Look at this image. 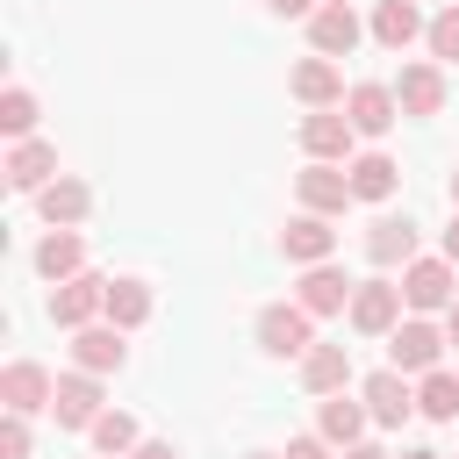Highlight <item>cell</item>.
<instances>
[{"label": "cell", "mask_w": 459, "mask_h": 459, "mask_svg": "<svg viewBox=\"0 0 459 459\" xmlns=\"http://www.w3.org/2000/svg\"><path fill=\"white\" fill-rule=\"evenodd\" d=\"M445 344H452V337H445L430 316H402V323L387 330V366H402L409 380H423V373H437Z\"/></svg>", "instance_id": "obj_1"}, {"label": "cell", "mask_w": 459, "mask_h": 459, "mask_svg": "<svg viewBox=\"0 0 459 459\" xmlns=\"http://www.w3.org/2000/svg\"><path fill=\"white\" fill-rule=\"evenodd\" d=\"M251 330H258V351H273V359H301L316 344V316L301 301H265Z\"/></svg>", "instance_id": "obj_2"}, {"label": "cell", "mask_w": 459, "mask_h": 459, "mask_svg": "<svg viewBox=\"0 0 459 459\" xmlns=\"http://www.w3.org/2000/svg\"><path fill=\"white\" fill-rule=\"evenodd\" d=\"M108 316V280L100 273H79V280H57L50 287V323L57 330H86Z\"/></svg>", "instance_id": "obj_3"}, {"label": "cell", "mask_w": 459, "mask_h": 459, "mask_svg": "<svg viewBox=\"0 0 459 459\" xmlns=\"http://www.w3.org/2000/svg\"><path fill=\"white\" fill-rule=\"evenodd\" d=\"M402 301L416 308V316H437V308H452L459 294H452V258L437 251V258H409L402 265Z\"/></svg>", "instance_id": "obj_4"}, {"label": "cell", "mask_w": 459, "mask_h": 459, "mask_svg": "<svg viewBox=\"0 0 459 459\" xmlns=\"http://www.w3.org/2000/svg\"><path fill=\"white\" fill-rule=\"evenodd\" d=\"M402 308H409V301H402V287H394V280H359L344 316H351V330H359V337H387V330L402 323Z\"/></svg>", "instance_id": "obj_5"}, {"label": "cell", "mask_w": 459, "mask_h": 459, "mask_svg": "<svg viewBox=\"0 0 459 459\" xmlns=\"http://www.w3.org/2000/svg\"><path fill=\"white\" fill-rule=\"evenodd\" d=\"M359 36H366V22L351 14V0H323V7L308 14V50H316V57H351Z\"/></svg>", "instance_id": "obj_6"}, {"label": "cell", "mask_w": 459, "mask_h": 459, "mask_svg": "<svg viewBox=\"0 0 459 459\" xmlns=\"http://www.w3.org/2000/svg\"><path fill=\"white\" fill-rule=\"evenodd\" d=\"M366 409H373V423L380 430H402L409 416H416V387H409V373L402 366H380V373H366Z\"/></svg>", "instance_id": "obj_7"}, {"label": "cell", "mask_w": 459, "mask_h": 459, "mask_svg": "<svg viewBox=\"0 0 459 459\" xmlns=\"http://www.w3.org/2000/svg\"><path fill=\"white\" fill-rule=\"evenodd\" d=\"M50 416H57V430H93V423H100V373H86V366L57 373V402H50Z\"/></svg>", "instance_id": "obj_8"}, {"label": "cell", "mask_w": 459, "mask_h": 459, "mask_svg": "<svg viewBox=\"0 0 459 459\" xmlns=\"http://www.w3.org/2000/svg\"><path fill=\"white\" fill-rule=\"evenodd\" d=\"M351 115L344 108H308L301 115V151L308 158H330V165H351Z\"/></svg>", "instance_id": "obj_9"}, {"label": "cell", "mask_w": 459, "mask_h": 459, "mask_svg": "<svg viewBox=\"0 0 459 459\" xmlns=\"http://www.w3.org/2000/svg\"><path fill=\"white\" fill-rule=\"evenodd\" d=\"M294 194H301V208H316V215H344V208H351V172L330 165V158H308V172H294Z\"/></svg>", "instance_id": "obj_10"}, {"label": "cell", "mask_w": 459, "mask_h": 459, "mask_svg": "<svg viewBox=\"0 0 459 459\" xmlns=\"http://www.w3.org/2000/svg\"><path fill=\"white\" fill-rule=\"evenodd\" d=\"M287 93L301 100V108H344V72H337V57H301L294 72H287Z\"/></svg>", "instance_id": "obj_11"}, {"label": "cell", "mask_w": 459, "mask_h": 459, "mask_svg": "<svg viewBox=\"0 0 459 459\" xmlns=\"http://www.w3.org/2000/svg\"><path fill=\"white\" fill-rule=\"evenodd\" d=\"M344 115H351V129H359V136H387V129L402 122V100H394V86L359 79V86L344 93Z\"/></svg>", "instance_id": "obj_12"}, {"label": "cell", "mask_w": 459, "mask_h": 459, "mask_svg": "<svg viewBox=\"0 0 459 459\" xmlns=\"http://www.w3.org/2000/svg\"><path fill=\"white\" fill-rule=\"evenodd\" d=\"M0 402H7L14 416H36V409H50V402H57V380H50V366H36V359H14V366L0 373Z\"/></svg>", "instance_id": "obj_13"}, {"label": "cell", "mask_w": 459, "mask_h": 459, "mask_svg": "<svg viewBox=\"0 0 459 459\" xmlns=\"http://www.w3.org/2000/svg\"><path fill=\"white\" fill-rule=\"evenodd\" d=\"M36 215H43L50 230H79V222L93 215V186H86V179H72V172H57V179L36 194Z\"/></svg>", "instance_id": "obj_14"}, {"label": "cell", "mask_w": 459, "mask_h": 459, "mask_svg": "<svg viewBox=\"0 0 459 459\" xmlns=\"http://www.w3.org/2000/svg\"><path fill=\"white\" fill-rule=\"evenodd\" d=\"M280 251H287V265H323V258L337 251V230H330V215L301 208V215L280 230Z\"/></svg>", "instance_id": "obj_15"}, {"label": "cell", "mask_w": 459, "mask_h": 459, "mask_svg": "<svg viewBox=\"0 0 459 459\" xmlns=\"http://www.w3.org/2000/svg\"><path fill=\"white\" fill-rule=\"evenodd\" d=\"M122 337H129V330H115L108 316L86 323V330H72V366H86V373H122V359H129Z\"/></svg>", "instance_id": "obj_16"}, {"label": "cell", "mask_w": 459, "mask_h": 459, "mask_svg": "<svg viewBox=\"0 0 459 459\" xmlns=\"http://www.w3.org/2000/svg\"><path fill=\"white\" fill-rule=\"evenodd\" d=\"M294 301L308 308V316H344L351 308V280L323 258V265H301V287H294Z\"/></svg>", "instance_id": "obj_17"}, {"label": "cell", "mask_w": 459, "mask_h": 459, "mask_svg": "<svg viewBox=\"0 0 459 459\" xmlns=\"http://www.w3.org/2000/svg\"><path fill=\"white\" fill-rule=\"evenodd\" d=\"M394 100H402V115H437V108H445V72H437V57H416V65H402V79H394Z\"/></svg>", "instance_id": "obj_18"}, {"label": "cell", "mask_w": 459, "mask_h": 459, "mask_svg": "<svg viewBox=\"0 0 459 459\" xmlns=\"http://www.w3.org/2000/svg\"><path fill=\"white\" fill-rule=\"evenodd\" d=\"M50 179H57V151H50L43 136H22V143L7 151V186H14V194H43Z\"/></svg>", "instance_id": "obj_19"}, {"label": "cell", "mask_w": 459, "mask_h": 459, "mask_svg": "<svg viewBox=\"0 0 459 459\" xmlns=\"http://www.w3.org/2000/svg\"><path fill=\"white\" fill-rule=\"evenodd\" d=\"M366 258L387 273V265H409L416 258V222L409 215H373L366 222Z\"/></svg>", "instance_id": "obj_20"}, {"label": "cell", "mask_w": 459, "mask_h": 459, "mask_svg": "<svg viewBox=\"0 0 459 459\" xmlns=\"http://www.w3.org/2000/svg\"><path fill=\"white\" fill-rule=\"evenodd\" d=\"M366 423H373V409H366V394L351 402L344 387H337V394H323V409H316V430H323V437H330L337 452H344V445H359V437H366Z\"/></svg>", "instance_id": "obj_21"}, {"label": "cell", "mask_w": 459, "mask_h": 459, "mask_svg": "<svg viewBox=\"0 0 459 459\" xmlns=\"http://www.w3.org/2000/svg\"><path fill=\"white\" fill-rule=\"evenodd\" d=\"M301 387L323 402V394H337V387H351V351L344 344H308L301 351Z\"/></svg>", "instance_id": "obj_22"}, {"label": "cell", "mask_w": 459, "mask_h": 459, "mask_svg": "<svg viewBox=\"0 0 459 459\" xmlns=\"http://www.w3.org/2000/svg\"><path fill=\"white\" fill-rule=\"evenodd\" d=\"M344 172H351V201H394V186H402V165L387 151H359Z\"/></svg>", "instance_id": "obj_23"}, {"label": "cell", "mask_w": 459, "mask_h": 459, "mask_svg": "<svg viewBox=\"0 0 459 459\" xmlns=\"http://www.w3.org/2000/svg\"><path fill=\"white\" fill-rule=\"evenodd\" d=\"M36 273L57 287V280H79L86 273V237L79 230H50L43 244H36Z\"/></svg>", "instance_id": "obj_24"}, {"label": "cell", "mask_w": 459, "mask_h": 459, "mask_svg": "<svg viewBox=\"0 0 459 459\" xmlns=\"http://www.w3.org/2000/svg\"><path fill=\"white\" fill-rule=\"evenodd\" d=\"M423 29H430V22H423L416 0H380V7H373V43H380V50H409Z\"/></svg>", "instance_id": "obj_25"}, {"label": "cell", "mask_w": 459, "mask_h": 459, "mask_svg": "<svg viewBox=\"0 0 459 459\" xmlns=\"http://www.w3.org/2000/svg\"><path fill=\"white\" fill-rule=\"evenodd\" d=\"M108 323H115V330H143V323H151V287L129 280V273L108 280Z\"/></svg>", "instance_id": "obj_26"}, {"label": "cell", "mask_w": 459, "mask_h": 459, "mask_svg": "<svg viewBox=\"0 0 459 459\" xmlns=\"http://www.w3.org/2000/svg\"><path fill=\"white\" fill-rule=\"evenodd\" d=\"M86 437H93V452H108V459H129V452L143 445V430H136V416H122V409H100V423H93Z\"/></svg>", "instance_id": "obj_27"}, {"label": "cell", "mask_w": 459, "mask_h": 459, "mask_svg": "<svg viewBox=\"0 0 459 459\" xmlns=\"http://www.w3.org/2000/svg\"><path fill=\"white\" fill-rule=\"evenodd\" d=\"M416 409H423L430 423H452V416H459V373H445V366L423 373V380H416Z\"/></svg>", "instance_id": "obj_28"}, {"label": "cell", "mask_w": 459, "mask_h": 459, "mask_svg": "<svg viewBox=\"0 0 459 459\" xmlns=\"http://www.w3.org/2000/svg\"><path fill=\"white\" fill-rule=\"evenodd\" d=\"M0 129H7L14 143L36 136V93H29V86H7V93H0Z\"/></svg>", "instance_id": "obj_29"}, {"label": "cell", "mask_w": 459, "mask_h": 459, "mask_svg": "<svg viewBox=\"0 0 459 459\" xmlns=\"http://www.w3.org/2000/svg\"><path fill=\"white\" fill-rule=\"evenodd\" d=\"M423 43H430V57H459V7H445V14H430V29H423Z\"/></svg>", "instance_id": "obj_30"}, {"label": "cell", "mask_w": 459, "mask_h": 459, "mask_svg": "<svg viewBox=\"0 0 459 459\" xmlns=\"http://www.w3.org/2000/svg\"><path fill=\"white\" fill-rule=\"evenodd\" d=\"M0 459H29V416H0Z\"/></svg>", "instance_id": "obj_31"}, {"label": "cell", "mask_w": 459, "mask_h": 459, "mask_svg": "<svg viewBox=\"0 0 459 459\" xmlns=\"http://www.w3.org/2000/svg\"><path fill=\"white\" fill-rule=\"evenodd\" d=\"M280 459H337V445L323 437V430H308V437H287V452Z\"/></svg>", "instance_id": "obj_32"}, {"label": "cell", "mask_w": 459, "mask_h": 459, "mask_svg": "<svg viewBox=\"0 0 459 459\" xmlns=\"http://www.w3.org/2000/svg\"><path fill=\"white\" fill-rule=\"evenodd\" d=\"M265 7H273V14H287V22H308L323 0H265Z\"/></svg>", "instance_id": "obj_33"}, {"label": "cell", "mask_w": 459, "mask_h": 459, "mask_svg": "<svg viewBox=\"0 0 459 459\" xmlns=\"http://www.w3.org/2000/svg\"><path fill=\"white\" fill-rule=\"evenodd\" d=\"M129 459H179V452H172V445H165V437H143V445H136V452H129Z\"/></svg>", "instance_id": "obj_34"}, {"label": "cell", "mask_w": 459, "mask_h": 459, "mask_svg": "<svg viewBox=\"0 0 459 459\" xmlns=\"http://www.w3.org/2000/svg\"><path fill=\"white\" fill-rule=\"evenodd\" d=\"M337 459H387V452H380V445H373V437H359V445H344V452H337Z\"/></svg>", "instance_id": "obj_35"}, {"label": "cell", "mask_w": 459, "mask_h": 459, "mask_svg": "<svg viewBox=\"0 0 459 459\" xmlns=\"http://www.w3.org/2000/svg\"><path fill=\"white\" fill-rule=\"evenodd\" d=\"M445 258L459 265V208H452V222H445Z\"/></svg>", "instance_id": "obj_36"}, {"label": "cell", "mask_w": 459, "mask_h": 459, "mask_svg": "<svg viewBox=\"0 0 459 459\" xmlns=\"http://www.w3.org/2000/svg\"><path fill=\"white\" fill-rule=\"evenodd\" d=\"M445 337H452V344H459V301H452V308H445Z\"/></svg>", "instance_id": "obj_37"}, {"label": "cell", "mask_w": 459, "mask_h": 459, "mask_svg": "<svg viewBox=\"0 0 459 459\" xmlns=\"http://www.w3.org/2000/svg\"><path fill=\"white\" fill-rule=\"evenodd\" d=\"M402 459H445V452H402Z\"/></svg>", "instance_id": "obj_38"}, {"label": "cell", "mask_w": 459, "mask_h": 459, "mask_svg": "<svg viewBox=\"0 0 459 459\" xmlns=\"http://www.w3.org/2000/svg\"><path fill=\"white\" fill-rule=\"evenodd\" d=\"M452 208H459V172H452Z\"/></svg>", "instance_id": "obj_39"}, {"label": "cell", "mask_w": 459, "mask_h": 459, "mask_svg": "<svg viewBox=\"0 0 459 459\" xmlns=\"http://www.w3.org/2000/svg\"><path fill=\"white\" fill-rule=\"evenodd\" d=\"M251 459H280V452H251Z\"/></svg>", "instance_id": "obj_40"}, {"label": "cell", "mask_w": 459, "mask_h": 459, "mask_svg": "<svg viewBox=\"0 0 459 459\" xmlns=\"http://www.w3.org/2000/svg\"><path fill=\"white\" fill-rule=\"evenodd\" d=\"M100 459H108V452H100Z\"/></svg>", "instance_id": "obj_41"}]
</instances>
